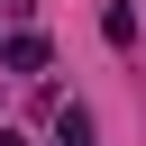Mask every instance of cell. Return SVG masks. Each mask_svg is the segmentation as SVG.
Masks as SVG:
<instances>
[{"mask_svg":"<svg viewBox=\"0 0 146 146\" xmlns=\"http://www.w3.org/2000/svg\"><path fill=\"white\" fill-rule=\"evenodd\" d=\"M0 64H9V73H36V64H46V36H9Z\"/></svg>","mask_w":146,"mask_h":146,"instance_id":"obj_2","label":"cell"},{"mask_svg":"<svg viewBox=\"0 0 146 146\" xmlns=\"http://www.w3.org/2000/svg\"><path fill=\"white\" fill-rule=\"evenodd\" d=\"M55 137L64 146H91V110H55Z\"/></svg>","mask_w":146,"mask_h":146,"instance_id":"obj_3","label":"cell"},{"mask_svg":"<svg viewBox=\"0 0 146 146\" xmlns=\"http://www.w3.org/2000/svg\"><path fill=\"white\" fill-rule=\"evenodd\" d=\"M100 36H110V46H137V9L110 0V9H100Z\"/></svg>","mask_w":146,"mask_h":146,"instance_id":"obj_1","label":"cell"}]
</instances>
